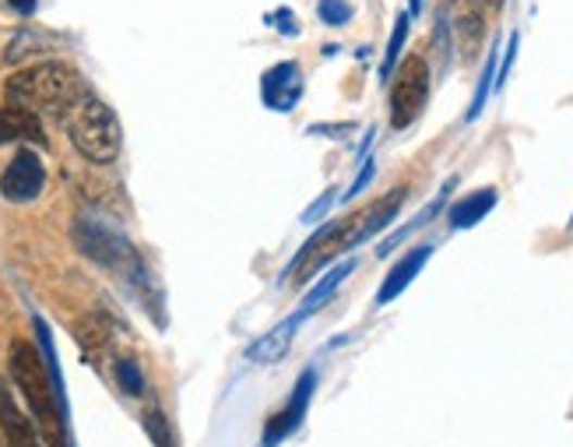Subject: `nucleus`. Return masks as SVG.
<instances>
[{
	"instance_id": "cd10ccee",
	"label": "nucleus",
	"mask_w": 573,
	"mask_h": 447,
	"mask_svg": "<svg viewBox=\"0 0 573 447\" xmlns=\"http://www.w3.org/2000/svg\"><path fill=\"white\" fill-rule=\"evenodd\" d=\"M475 4H486V8H503V0H475Z\"/></svg>"
},
{
	"instance_id": "aec40b11",
	"label": "nucleus",
	"mask_w": 573,
	"mask_h": 447,
	"mask_svg": "<svg viewBox=\"0 0 573 447\" xmlns=\"http://www.w3.org/2000/svg\"><path fill=\"white\" fill-rule=\"evenodd\" d=\"M145 430H148V437L155 440V447H176L173 430H170V423H165V415L159 409L145 412Z\"/></svg>"
},
{
	"instance_id": "393cba45",
	"label": "nucleus",
	"mask_w": 573,
	"mask_h": 447,
	"mask_svg": "<svg viewBox=\"0 0 573 447\" xmlns=\"http://www.w3.org/2000/svg\"><path fill=\"white\" fill-rule=\"evenodd\" d=\"M335 198H338V190H327V194H321V201H316V204L310 208V212H307L303 219H307V222H313V219H321V215L327 212V208H331V204H335Z\"/></svg>"
},
{
	"instance_id": "dca6fc26",
	"label": "nucleus",
	"mask_w": 573,
	"mask_h": 447,
	"mask_svg": "<svg viewBox=\"0 0 573 447\" xmlns=\"http://www.w3.org/2000/svg\"><path fill=\"white\" fill-rule=\"evenodd\" d=\"M356 272V261H341V264H335V268H331V272L321 278V282H316V286L307 293V300L303 303H299V314H316V307H324L327 300H331V296H335L338 289H341V282L345 278H349Z\"/></svg>"
},
{
	"instance_id": "b1692460",
	"label": "nucleus",
	"mask_w": 573,
	"mask_h": 447,
	"mask_svg": "<svg viewBox=\"0 0 573 447\" xmlns=\"http://www.w3.org/2000/svg\"><path fill=\"white\" fill-rule=\"evenodd\" d=\"M373 176H376V162H373V159H366V162H363V170H359V176L352 181V187L345 190V198H338V201H352V198H359V194H363V190L370 187Z\"/></svg>"
},
{
	"instance_id": "412c9836",
	"label": "nucleus",
	"mask_w": 573,
	"mask_h": 447,
	"mask_svg": "<svg viewBox=\"0 0 573 447\" xmlns=\"http://www.w3.org/2000/svg\"><path fill=\"white\" fill-rule=\"evenodd\" d=\"M116 377H120V387H124L127 395L138 398L145 392V377H141V367L130 363V360H120L116 363Z\"/></svg>"
},
{
	"instance_id": "6ab92c4d",
	"label": "nucleus",
	"mask_w": 573,
	"mask_h": 447,
	"mask_svg": "<svg viewBox=\"0 0 573 447\" xmlns=\"http://www.w3.org/2000/svg\"><path fill=\"white\" fill-rule=\"evenodd\" d=\"M316 18H321L327 28H341L356 18V8L349 0H316Z\"/></svg>"
},
{
	"instance_id": "4468645a",
	"label": "nucleus",
	"mask_w": 573,
	"mask_h": 447,
	"mask_svg": "<svg viewBox=\"0 0 573 447\" xmlns=\"http://www.w3.org/2000/svg\"><path fill=\"white\" fill-rule=\"evenodd\" d=\"M496 198H500V194H496L493 187H482V190L469 194V198H461L454 208H450V215H447L450 229H472V226H478V222L496 208Z\"/></svg>"
},
{
	"instance_id": "0eeeda50",
	"label": "nucleus",
	"mask_w": 573,
	"mask_h": 447,
	"mask_svg": "<svg viewBox=\"0 0 573 447\" xmlns=\"http://www.w3.org/2000/svg\"><path fill=\"white\" fill-rule=\"evenodd\" d=\"M313 392H316V370H307V374L299 377V381H296V387H292L289 406H285L278 415H271V420H267V430H264V440H261V447H278L285 437L296 434V430L303 426Z\"/></svg>"
},
{
	"instance_id": "4be33fe9",
	"label": "nucleus",
	"mask_w": 573,
	"mask_h": 447,
	"mask_svg": "<svg viewBox=\"0 0 573 447\" xmlns=\"http://www.w3.org/2000/svg\"><path fill=\"white\" fill-rule=\"evenodd\" d=\"M267 25H271V28H278V33H282L285 39H296V36H299V22H296V14H292L289 8L271 11V14H267Z\"/></svg>"
},
{
	"instance_id": "f8f14e48",
	"label": "nucleus",
	"mask_w": 573,
	"mask_h": 447,
	"mask_svg": "<svg viewBox=\"0 0 573 447\" xmlns=\"http://www.w3.org/2000/svg\"><path fill=\"white\" fill-rule=\"evenodd\" d=\"M14 141H36L47 145V134L36 113H28L22 107H0V145H14Z\"/></svg>"
},
{
	"instance_id": "f3484780",
	"label": "nucleus",
	"mask_w": 573,
	"mask_h": 447,
	"mask_svg": "<svg viewBox=\"0 0 573 447\" xmlns=\"http://www.w3.org/2000/svg\"><path fill=\"white\" fill-rule=\"evenodd\" d=\"M496 61H500V42H493V50L486 57V67H482V78H478V88H475V96H472V107L469 113H464V121L475 124L482 110H486V102H489V92H493V85H496Z\"/></svg>"
},
{
	"instance_id": "1a4fd4ad",
	"label": "nucleus",
	"mask_w": 573,
	"mask_h": 447,
	"mask_svg": "<svg viewBox=\"0 0 573 447\" xmlns=\"http://www.w3.org/2000/svg\"><path fill=\"white\" fill-rule=\"evenodd\" d=\"M447 14H450V39L458 42V50L469 57L478 53V42H482V36H486V22H482V11H478V4L475 0H454L450 8H444Z\"/></svg>"
},
{
	"instance_id": "ddd939ff",
	"label": "nucleus",
	"mask_w": 573,
	"mask_h": 447,
	"mask_svg": "<svg viewBox=\"0 0 573 447\" xmlns=\"http://www.w3.org/2000/svg\"><path fill=\"white\" fill-rule=\"evenodd\" d=\"M0 430H4V437H8L11 447H42L36 426L18 412V406H14L4 387H0Z\"/></svg>"
},
{
	"instance_id": "f257e3e1",
	"label": "nucleus",
	"mask_w": 573,
	"mask_h": 447,
	"mask_svg": "<svg viewBox=\"0 0 573 447\" xmlns=\"http://www.w3.org/2000/svg\"><path fill=\"white\" fill-rule=\"evenodd\" d=\"M4 96L11 107H22L36 116H67L82 99H88V85L67 64H36L4 82Z\"/></svg>"
},
{
	"instance_id": "a878e982",
	"label": "nucleus",
	"mask_w": 573,
	"mask_h": 447,
	"mask_svg": "<svg viewBox=\"0 0 573 447\" xmlns=\"http://www.w3.org/2000/svg\"><path fill=\"white\" fill-rule=\"evenodd\" d=\"M8 8H14L18 14H33L39 8V0H8Z\"/></svg>"
},
{
	"instance_id": "9b49d317",
	"label": "nucleus",
	"mask_w": 573,
	"mask_h": 447,
	"mask_svg": "<svg viewBox=\"0 0 573 447\" xmlns=\"http://www.w3.org/2000/svg\"><path fill=\"white\" fill-rule=\"evenodd\" d=\"M307 321V314H296L292 318H285L278 327H271V332L264 335V338H258L253 346L247 349V360L250 363H278L285 352H289V346H292V335H296V327Z\"/></svg>"
},
{
	"instance_id": "5701e85b",
	"label": "nucleus",
	"mask_w": 573,
	"mask_h": 447,
	"mask_svg": "<svg viewBox=\"0 0 573 447\" xmlns=\"http://www.w3.org/2000/svg\"><path fill=\"white\" fill-rule=\"evenodd\" d=\"M518 47H521V36L514 33L510 36V42H507V53H503V61H500V67H496V92L507 85V78H510V71H514V57H518Z\"/></svg>"
},
{
	"instance_id": "f03ea898",
	"label": "nucleus",
	"mask_w": 573,
	"mask_h": 447,
	"mask_svg": "<svg viewBox=\"0 0 573 447\" xmlns=\"http://www.w3.org/2000/svg\"><path fill=\"white\" fill-rule=\"evenodd\" d=\"M11 377L22 387V395L33 409L39 434L47 437V447H67L64 434V415H60V395L53 387L50 367H42L33 342H11Z\"/></svg>"
},
{
	"instance_id": "2eb2a0df",
	"label": "nucleus",
	"mask_w": 573,
	"mask_h": 447,
	"mask_svg": "<svg viewBox=\"0 0 573 447\" xmlns=\"http://www.w3.org/2000/svg\"><path fill=\"white\" fill-rule=\"evenodd\" d=\"M454 184H458V181H454V176H450V181L444 184V190H440V194H436V198H433V201H429L426 208H422V212H419V215H415V219L409 222V226H401L398 233H390V236H387V240H384L381 247H376V254H381V258H387V254H390V250H395V247H401L404 240H409V236H412V233H419L422 226H429V222H433L436 215H440V212H444V204H447V194H450V190H454Z\"/></svg>"
},
{
	"instance_id": "20e7f679",
	"label": "nucleus",
	"mask_w": 573,
	"mask_h": 447,
	"mask_svg": "<svg viewBox=\"0 0 573 447\" xmlns=\"http://www.w3.org/2000/svg\"><path fill=\"white\" fill-rule=\"evenodd\" d=\"M390 127H412L429 99V64L426 57H404V64L390 74Z\"/></svg>"
},
{
	"instance_id": "6e6552de",
	"label": "nucleus",
	"mask_w": 573,
	"mask_h": 447,
	"mask_svg": "<svg viewBox=\"0 0 573 447\" xmlns=\"http://www.w3.org/2000/svg\"><path fill=\"white\" fill-rule=\"evenodd\" d=\"M261 99L267 110L275 113H292L296 102L303 99V67L296 61H282L261 78Z\"/></svg>"
},
{
	"instance_id": "bb28decb",
	"label": "nucleus",
	"mask_w": 573,
	"mask_h": 447,
	"mask_svg": "<svg viewBox=\"0 0 573 447\" xmlns=\"http://www.w3.org/2000/svg\"><path fill=\"white\" fill-rule=\"evenodd\" d=\"M409 14L415 18V14H422V0H409Z\"/></svg>"
},
{
	"instance_id": "c85d7f7f",
	"label": "nucleus",
	"mask_w": 573,
	"mask_h": 447,
	"mask_svg": "<svg viewBox=\"0 0 573 447\" xmlns=\"http://www.w3.org/2000/svg\"><path fill=\"white\" fill-rule=\"evenodd\" d=\"M570 226H573V215H570Z\"/></svg>"
},
{
	"instance_id": "423d86ee",
	"label": "nucleus",
	"mask_w": 573,
	"mask_h": 447,
	"mask_svg": "<svg viewBox=\"0 0 573 447\" xmlns=\"http://www.w3.org/2000/svg\"><path fill=\"white\" fill-rule=\"evenodd\" d=\"M42 187H47V170H42L36 152L22 148V152L8 162L4 176H0V194L14 204H25V201H36Z\"/></svg>"
},
{
	"instance_id": "9d476101",
	"label": "nucleus",
	"mask_w": 573,
	"mask_h": 447,
	"mask_svg": "<svg viewBox=\"0 0 573 447\" xmlns=\"http://www.w3.org/2000/svg\"><path fill=\"white\" fill-rule=\"evenodd\" d=\"M429 254H433V247H415V250H409V254H404L395 268H390L387 278H384V286H381V293H376V307L398 300V296L412 286V278L422 272V268H426Z\"/></svg>"
},
{
	"instance_id": "a211bd4d",
	"label": "nucleus",
	"mask_w": 573,
	"mask_h": 447,
	"mask_svg": "<svg viewBox=\"0 0 573 447\" xmlns=\"http://www.w3.org/2000/svg\"><path fill=\"white\" fill-rule=\"evenodd\" d=\"M409 22H412V14H398V22H395V33H390V39H387V50H384V64H381V82H384V85L390 82V74H395V67H398V61H401L404 39H409Z\"/></svg>"
},
{
	"instance_id": "7ed1b4c3",
	"label": "nucleus",
	"mask_w": 573,
	"mask_h": 447,
	"mask_svg": "<svg viewBox=\"0 0 573 447\" xmlns=\"http://www.w3.org/2000/svg\"><path fill=\"white\" fill-rule=\"evenodd\" d=\"M67 138L78 148V156L96 162V166H110L124 148V131H120L116 113L92 96L67 113Z\"/></svg>"
},
{
	"instance_id": "39448f33",
	"label": "nucleus",
	"mask_w": 573,
	"mask_h": 447,
	"mask_svg": "<svg viewBox=\"0 0 573 447\" xmlns=\"http://www.w3.org/2000/svg\"><path fill=\"white\" fill-rule=\"evenodd\" d=\"M74 236H78V247L85 250L88 258L113 268V272H130V268H141L138 264V254H134V247L124 240L120 233L105 229V226H88V222H78V229H74Z\"/></svg>"
}]
</instances>
